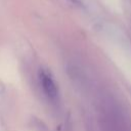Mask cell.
Here are the masks:
<instances>
[{"mask_svg":"<svg viewBox=\"0 0 131 131\" xmlns=\"http://www.w3.org/2000/svg\"><path fill=\"white\" fill-rule=\"evenodd\" d=\"M40 82L42 85V89L44 93L47 95V97H49L50 99H55L58 91L56 84L50 73L47 72L46 70L40 71Z\"/></svg>","mask_w":131,"mask_h":131,"instance_id":"6da1fadb","label":"cell"},{"mask_svg":"<svg viewBox=\"0 0 131 131\" xmlns=\"http://www.w3.org/2000/svg\"><path fill=\"white\" fill-rule=\"evenodd\" d=\"M73 1H75V0H73Z\"/></svg>","mask_w":131,"mask_h":131,"instance_id":"7a4b0ae2","label":"cell"}]
</instances>
